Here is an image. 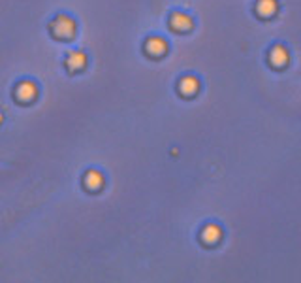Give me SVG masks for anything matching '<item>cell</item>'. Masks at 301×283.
Segmentation results:
<instances>
[{
	"mask_svg": "<svg viewBox=\"0 0 301 283\" xmlns=\"http://www.w3.org/2000/svg\"><path fill=\"white\" fill-rule=\"evenodd\" d=\"M53 34L58 38H72L75 32V23L72 21L70 17H66V15H58V17L53 21Z\"/></svg>",
	"mask_w": 301,
	"mask_h": 283,
	"instance_id": "6da1fadb",
	"label": "cell"
},
{
	"mask_svg": "<svg viewBox=\"0 0 301 283\" xmlns=\"http://www.w3.org/2000/svg\"><path fill=\"white\" fill-rule=\"evenodd\" d=\"M145 49H147V53L152 57H160L166 53V49H168V44H166V40H162V38L154 36V38H149L147 40V44H145Z\"/></svg>",
	"mask_w": 301,
	"mask_h": 283,
	"instance_id": "7a4b0ae2",
	"label": "cell"
},
{
	"mask_svg": "<svg viewBox=\"0 0 301 283\" xmlns=\"http://www.w3.org/2000/svg\"><path fill=\"white\" fill-rule=\"evenodd\" d=\"M269 61H271L273 66L282 68V66H286V63H288V51L282 46H275L271 49V53H269Z\"/></svg>",
	"mask_w": 301,
	"mask_h": 283,
	"instance_id": "3957f363",
	"label": "cell"
},
{
	"mask_svg": "<svg viewBox=\"0 0 301 283\" xmlns=\"http://www.w3.org/2000/svg\"><path fill=\"white\" fill-rule=\"evenodd\" d=\"M198 89H200V83H198L196 77H192V75L183 77L181 83H179V91L185 94V96H194Z\"/></svg>",
	"mask_w": 301,
	"mask_h": 283,
	"instance_id": "277c9868",
	"label": "cell"
},
{
	"mask_svg": "<svg viewBox=\"0 0 301 283\" xmlns=\"http://www.w3.org/2000/svg\"><path fill=\"white\" fill-rule=\"evenodd\" d=\"M38 89L34 83H30V81H25V83H21L17 87V96L19 100H23V102H28V100H32L34 96H36Z\"/></svg>",
	"mask_w": 301,
	"mask_h": 283,
	"instance_id": "5b68a950",
	"label": "cell"
},
{
	"mask_svg": "<svg viewBox=\"0 0 301 283\" xmlns=\"http://www.w3.org/2000/svg\"><path fill=\"white\" fill-rule=\"evenodd\" d=\"M220 236H222V230H220V226L216 225H207L203 230H201V240L205 242V244H216L218 240H220Z\"/></svg>",
	"mask_w": 301,
	"mask_h": 283,
	"instance_id": "8992f818",
	"label": "cell"
},
{
	"mask_svg": "<svg viewBox=\"0 0 301 283\" xmlns=\"http://www.w3.org/2000/svg\"><path fill=\"white\" fill-rule=\"evenodd\" d=\"M169 23H171V27L175 28V30H188V28L192 27V19L185 15V13H173L171 19H169Z\"/></svg>",
	"mask_w": 301,
	"mask_h": 283,
	"instance_id": "52a82bcc",
	"label": "cell"
},
{
	"mask_svg": "<svg viewBox=\"0 0 301 283\" xmlns=\"http://www.w3.org/2000/svg\"><path fill=\"white\" fill-rule=\"evenodd\" d=\"M85 63H87V57H85L81 51H72V53L68 55V59H66V65H68L70 70H81L85 66Z\"/></svg>",
	"mask_w": 301,
	"mask_h": 283,
	"instance_id": "ba28073f",
	"label": "cell"
},
{
	"mask_svg": "<svg viewBox=\"0 0 301 283\" xmlns=\"http://www.w3.org/2000/svg\"><path fill=\"white\" fill-rule=\"evenodd\" d=\"M85 185H87V189H91V191H98V189L103 185L102 174L96 172V170H91V172L85 176Z\"/></svg>",
	"mask_w": 301,
	"mask_h": 283,
	"instance_id": "9c48e42d",
	"label": "cell"
},
{
	"mask_svg": "<svg viewBox=\"0 0 301 283\" xmlns=\"http://www.w3.org/2000/svg\"><path fill=\"white\" fill-rule=\"evenodd\" d=\"M256 9H258L260 15L269 17V15H273V13L277 11V0H258Z\"/></svg>",
	"mask_w": 301,
	"mask_h": 283,
	"instance_id": "30bf717a",
	"label": "cell"
}]
</instances>
